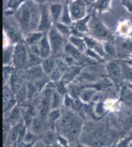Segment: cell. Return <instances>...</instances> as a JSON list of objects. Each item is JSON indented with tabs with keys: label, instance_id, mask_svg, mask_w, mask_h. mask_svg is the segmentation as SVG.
<instances>
[{
	"label": "cell",
	"instance_id": "obj_1",
	"mask_svg": "<svg viewBox=\"0 0 132 147\" xmlns=\"http://www.w3.org/2000/svg\"><path fill=\"white\" fill-rule=\"evenodd\" d=\"M32 18V1H24L15 13V19L23 32L30 31Z\"/></svg>",
	"mask_w": 132,
	"mask_h": 147
},
{
	"label": "cell",
	"instance_id": "obj_2",
	"mask_svg": "<svg viewBox=\"0 0 132 147\" xmlns=\"http://www.w3.org/2000/svg\"><path fill=\"white\" fill-rule=\"evenodd\" d=\"M29 57V47L25 41L15 45L13 64L15 69H20L27 65Z\"/></svg>",
	"mask_w": 132,
	"mask_h": 147
},
{
	"label": "cell",
	"instance_id": "obj_3",
	"mask_svg": "<svg viewBox=\"0 0 132 147\" xmlns=\"http://www.w3.org/2000/svg\"><path fill=\"white\" fill-rule=\"evenodd\" d=\"M3 23L4 31H5L7 36L12 45H16L17 43L23 41L21 33L23 31L17 22L16 23L12 20L4 19Z\"/></svg>",
	"mask_w": 132,
	"mask_h": 147
},
{
	"label": "cell",
	"instance_id": "obj_4",
	"mask_svg": "<svg viewBox=\"0 0 132 147\" xmlns=\"http://www.w3.org/2000/svg\"><path fill=\"white\" fill-rule=\"evenodd\" d=\"M49 43L53 54H57L61 48H64V36L57 31L55 27H52L47 32Z\"/></svg>",
	"mask_w": 132,
	"mask_h": 147
},
{
	"label": "cell",
	"instance_id": "obj_5",
	"mask_svg": "<svg viewBox=\"0 0 132 147\" xmlns=\"http://www.w3.org/2000/svg\"><path fill=\"white\" fill-rule=\"evenodd\" d=\"M68 8L73 22L83 19L87 15L86 13V3L84 1H73L68 4Z\"/></svg>",
	"mask_w": 132,
	"mask_h": 147
},
{
	"label": "cell",
	"instance_id": "obj_6",
	"mask_svg": "<svg viewBox=\"0 0 132 147\" xmlns=\"http://www.w3.org/2000/svg\"><path fill=\"white\" fill-rule=\"evenodd\" d=\"M41 21L37 31L48 32L52 28V17L50 13L49 8L47 5L42 4L40 5Z\"/></svg>",
	"mask_w": 132,
	"mask_h": 147
},
{
	"label": "cell",
	"instance_id": "obj_7",
	"mask_svg": "<svg viewBox=\"0 0 132 147\" xmlns=\"http://www.w3.org/2000/svg\"><path fill=\"white\" fill-rule=\"evenodd\" d=\"M90 30H91L94 38L97 40H105L110 36V32L108 29L102 22L97 19L93 20Z\"/></svg>",
	"mask_w": 132,
	"mask_h": 147
},
{
	"label": "cell",
	"instance_id": "obj_8",
	"mask_svg": "<svg viewBox=\"0 0 132 147\" xmlns=\"http://www.w3.org/2000/svg\"><path fill=\"white\" fill-rule=\"evenodd\" d=\"M83 38L85 40L86 45H87L88 49H90L97 53L102 58L106 57V55L105 54V50H104L103 44L102 43H101L98 40L94 38L87 36L85 35L84 36Z\"/></svg>",
	"mask_w": 132,
	"mask_h": 147
},
{
	"label": "cell",
	"instance_id": "obj_9",
	"mask_svg": "<svg viewBox=\"0 0 132 147\" xmlns=\"http://www.w3.org/2000/svg\"><path fill=\"white\" fill-rule=\"evenodd\" d=\"M117 51L122 55H132V41L131 39L118 38L116 40Z\"/></svg>",
	"mask_w": 132,
	"mask_h": 147
},
{
	"label": "cell",
	"instance_id": "obj_10",
	"mask_svg": "<svg viewBox=\"0 0 132 147\" xmlns=\"http://www.w3.org/2000/svg\"><path fill=\"white\" fill-rule=\"evenodd\" d=\"M79 119L73 113L70 112L66 113L61 118V128L66 133Z\"/></svg>",
	"mask_w": 132,
	"mask_h": 147
},
{
	"label": "cell",
	"instance_id": "obj_11",
	"mask_svg": "<svg viewBox=\"0 0 132 147\" xmlns=\"http://www.w3.org/2000/svg\"><path fill=\"white\" fill-rule=\"evenodd\" d=\"M40 50V57L43 59H46L50 57V55L52 53L51 47H50L49 38H48L47 33L45 32L41 41L38 44Z\"/></svg>",
	"mask_w": 132,
	"mask_h": 147
},
{
	"label": "cell",
	"instance_id": "obj_12",
	"mask_svg": "<svg viewBox=\"0 0 132 147\" xmlns=\"http://www.w3.org/2000/svg\"><path fill=\"white\" fill-rule=\"evenodd\" d=\"M90 20V14H88L83 19L75 22L72 25V28L76 31L83 34L90 31V27H88V23Z\"/></svg>",
	"mask_w": 132,
	"mask_h": 147
},
{
	"label": "cell",
	"instance_id": "obj_13",
	"mask_svg": "<svg viewBox=\"0 0 132 147\" xmlns=\"http://www.w3.org/2000/svg\"><path fill=\"white\" fill-rule=\"evenodd\" d=\"M106 70L111 77L114 79H119L123 75L120 63L117 61H112L106 65Z\"/></svg>",
	"mask_w": 132,
	"mask_h": 147
},
{
	"label": "cell",
	"instance_id": "obj_14",
	"mask_svg": "<svg viewBox=\"0 0 132 147\" xmlns=\"http://www.w3.org/2000/svg\"><path fill=\"white\" fill-rule=\"evenodd\" d=\"M45 32H40V31H34L30 32L27 33V36L25 38V42H26L28 46H31V45H37L41 41L43 36H44Z\"/></svg>",
	"mask_w": 132,
	"mask_h": 147
},
{
	"label": "cell",
	"instance_id": "obj_15",
	"mask_svg": "<svg viewBox=\"0 0 132 147\" xmlns=\"http://www.w3.org/2000/svg\"><path fill=\"white\" fill-rule=\"evenodd\" d=\"M23 82L24 79L22 76H20L16 72H14L12 75L11 78H10V85H11V88L14 95L23 86Z\"/></svg>",
	"mask_w": 132,
	"mask_h": 147
},
{
	"label": "cell",
	"instance_id": "obj_16",
	"mask_svg": "<svg viewBox=\"0 0 132 147\" xmlns=\"http://www.w3.org/2000/svg\"><path fill=\"white\" fill-rule=\"evenodd\" d=\"M68 42L73 45L76 49H78L81 53H85L88 49V47L83 37H79L71 35L68 38Z\"/></svg>",
	"mask_w": 132,
	"mask_h": 147
},
{
	"label": "cell",
	"instance_id": "obj_17",
	"mask_svg": "<svg viewBox=\"0 0 132 147\" xmlns=\"http://www.w3.org/2000/svg\"><path fill=\"white\" fill-rule=\"evenodd\" d=\"M14 49H15V45H9V46L4 48L3 51V66L11 65V63H13Z\"/></svg>",
	"mask_w": 132,
	"mask_h": 147
},
{
	"label": "cell",
	"instance_id": "obj_18",
	"mask_svg": "<svg viewBox=\"0 0 132 147\" xmlns=\"http://www.w3.org/2000/svg\"><path fill=\"white\" fill-rule=\"evenodd\" d=\"M63 8H64V6L60 3H53L50 5L49 7L50 13L52 20L55 23L59 22L63 14Z\"/></svg>",
	"mask_w": 132,
	"mask_h": 147
},
{
	"label": "cell",
	"instance_id": "obj_19",
	"mask_svg": "<svg viewBox=\"0 0 132 147\" xmlns=\"http://www.w3.org/2000/svg\"><path fill=\"white\" fill-rule=\"evenodd\" d=\"M9 115L7 117V124L10 126H14L17 125V123L18 122L21 115V109L17 106H16L11 112H9Z\"/></svg>",
	"mask_w": 132,
	"mask_h": 147
},
{
	"label": "cell",
	"instance_id": "obj_20",
	"mask_svg": "<svg viewBox=\"0 0 132 147\" xmlns=\"http://www.w3.org/2000/svg\"><path fill=\"white\" fill-rule=\"evenodd\" d=\"M63 52H64L66 56L72 57L75 60L79 59L81 56V53L79 51L76 49L73 45L69 42L65 44L64 48H63Z\"/></svg>",
	"mask_w": 132,
	"mask_h": 147
},
{
	"label": "cell",
	"instance_id": "obj_21",
	"mask_svg": "<svg viewBox=\"0 0 132 147\" xmlns=\"http://www.w3.org/2000/svg\"><path fill=\"white\" fill-rule=\"evenodd\" d=\"M41 66L44 73L49 75L52 72V71L56 67V61L50 58L43 59Z\"/></svg>",
	"mask_w": 132,
	"mask_h": 147
},
{
	"label": "cell",
	"instance_id": "obj_22",
	"mask_svg": "<svg viewBox=\"0 0 132 147\" xmlns=\"http://www.w3.org/2000/svg\"><path fill=\"white\" fill-rule=\"evenodd\" d=\"M43 59L39 56L34 55L31 53L29 49V57H28V67L29 68H32L37 65H41Z\"/></svg>",
	"mask_w": 132,
	"mask_h": 147
},
{
	"label": "cell",
	"instance_id": "obj_23",
	"mask_svg": "<svg viewBox=\"0 0 132 147\" xmlns=\"http://www.w3.org/2000/svg\"><path fill=\"white\" fill-rule=\"evenodd\" d=\"M61 24H63L65 25H67L68 26L72 25L73 24V21L71 18L69 8H68V5H65L64 8H63V14L61 17L59 22Z\"/></svg>",
	"mask_w": 132,
	"mask_h": 147
},
{
	"label": "cell",
	"instance_id": "obj_24",
	"mask_svg": "<svg viewBox=\"0 0 132 147\" xmlns=\"http://www.w3.org/2000/svg\"><path fill=\"white\" fill-rule=\"evenodd\" d=\"M122 74L125 79L132 82V66L124 61L120 62Z\"/></svg>",
	"mask_w": 132,
	"mask_h": 147
},
{
	"label": "cell",
	"instance_id": "obj_25",
	"mask_svg": "<svg viewBox=\"0 0 132 147\" xmlns=\"http://www.w3.org/2000/svg\"><path fill=\"white\" fill-rule=\"evenodd\" d=\"M43 73H44V71H43L41 65L29 68L28 69V74H29V75L36 80H39V78H41Z\"/></svg>",
	"mask_w": 132,
	"mask_h": 147
},
{
	"label": "cell",
	"instance_id": "obj_26",
	"mask_svg": "<svg viewBox=\"0 0 132 147\" xmlns=\"http://www.w3.org/2000/svg\"><path fill=\"white\" fill-rule=\"evenodd\" d=\"M27 97H28L27 86L23 85L15 94V99L17 104H21L26 100Z\"/></svg>",
	"mask_w": 132,
	"mask_h": 147
},
{
	"label": "cell",
	"instance_id": "obj_27",
	"mask_svg": "<svg viewBox=\"0 0 132 147\" xmlns=\"http://www.w3.org/2000/svg\"><path fill=\"white\" fill-rule=\"evenodd\" d=\"M96 90L93 89L85 90L81 92L80 95V100L83 102L88 103L90 102L95 95Z\"/></svg>",
	"mask_w": 132,
	"mask_h": 147
},
{
	"label": "cell",
	"instance_id": "obj_28",
	"mask_svg": "<svg viewBox=\"0 0 132 147\" xmlns=\"http://www.w3.org/2000/svg\"><path fill=\"white\" fill-rule=\"evenodd\" d=\"M55 28L63 36H67L68 38L72 35V29L67 25L61 24L60 22L55 23Z\"/></svg>",
	"mask_w": 132,
	"mask_h": 147
},
{
	"label": "cell",
	"instance_id": "obj_29",
	"mask_svg": "<svg viewBox=\"0 0 132 147\" xmlns=\"http://www.w3.org/2000/svg\"><path fill=\"white\" fill-rule=\"evenodd\" d=\"M61 102V95H60L56 90H54L50 100V110L58 109Z\"/></svg>",
	"mask_w": 132,
	"mask_h": 147
},
{
	"label": "cell",
	"instance_id": "obj_30",
	"mask_svg": "<svg viewBox=\"0 0 132 147\" xmlns=\"http://www.w3.org/2000/svg\"><path fill=\"white\" fill-rule=\"evenodd\" d=\"M103 44L106 55H108L110 57H115L117 54L116 47L108 41H104Z\"/></svg>",
	"mask_w": 132,
	"mask_h": 147
},
{
	"label": "cell",
	"instance_id": "obj_31",
	"mask_svg": "<svg viewBox=\"0 0 132 147\" xmlns=\"http://www.w3.org/2000/svg\"><path fill=\"white\" fill-rule=\"evenodd\" d=\"M15 98L14 93L12 92L11 87L9 86H4L3 90V104Z\"/></svg>",
	"mask_w": 132,
	"mask_h": 147
},
{
	"label": "cell",
	"instance_id": "obj_32",
	"mask_svg": "<svg viewBox=\"0 0 132 147\" xmlns=\"http://www.w3.org/2000/svg\"><path fill=\"white\" fill-rule=\"evenodd\" d=\"M49 79L51 82L54 83H57L61 80L63 77V73L60 71L58 68L55 67L52 71V72L49 75Z\"/></svg>",
	"mask_w": 132,
	"mask_h": 147
},
{
	"label": "cell",
	"instance_id": "obj_33",
	"mask_svg": "<svg viewBox=\"0 0 132 147\" xmlns=\"http://www.w3.org/2000/svg\"><path fill=\"white\" fill-rule=\"evenodd\" d=\"M57 136H55L53 131H48L45 134L44 138L45 142L47 144V146L52 145V144L56 143V142L57 141Z\"/></svg>",
	"mask_w": 132,
	"mask_h": 147
},
{
	"label": "cell",
	"instance_id": "obj_34",
	"mask_svg": "<svg viewBox=\"0 0 132 147\" xmlns=\"http://www.w3.org/2000/svg\"><path fill=\"white\" fill-rule=\"evenodd\" d=\"M56 67L59 69L63 73V75L69 71L70 68L68 64L65 62V60L61 58H59L56 60Z\"/></svg>",
	"mask_w": 132,
	"mask_h": 147
},
{
	"label": "cell",
	"instance_id": "obj_35",
	"mask_svg": "<svg viewBox=\"0 0 132 147\" xmlns=\"http://www.w3.org/2000/svg\"><path fill=\"white\" fill-rule=\"evenodd\" d=\"M17 102L16 99H12L11 100L9 101L6 103L3 104V113H9L13 110V109L16 107V105H17Z\"/></svg>",
	"mask_w": 132,
	"mask_h": 147
},
{
	"label": "cell",
	"instance_id": "obj_36",
	"mask_svg": "<svg viewBox=\"0 0 132 147\" xmlns=\"http://www.w3.org/2000/svg\"><path fill=\"white\" fill-rule=\"evenodd\" d=\"M14 68L11 66V65H7V66H3V84L5 82L7 81L8 79L11 78L12 75L14 73Z\"/></svg>",
	"mask_w": 132,
	"mask_h": 147
},
{
	"label": "cell",
	"instance_id": "obj_37",
	"mask_svg": "<svg viewBox=\"0 0 132 147\" xmlns=\"http://www.w3.org/2000/svg\"><path fill=\"white\" fill-rule=\"evenodd\" d=\"M49 120L52 123H55L59 119L61 118V113L59 109H55V110H52L50 111L48 115Z\"/></svg>",
	"mask_w": 132,
	"mask_h": 147
},
{
	"label": "cell",
	"instance_id": "obj_38",
	"mask_svg": "<svg viewBox=\"0 0 132 147\" xmlns=\"http://www.w3.org/2000/svg\"><path fill=\"white\" fill-rule=\"evenodd\" d=\"M109 1H97L96 3L93 4L95 8L98 10V11L99 12V14H101L103 11H105L108 7L109 5Z\"/></svg>",
	"mask_w": 132,
	"mask_h": 147
},
{
	"label": "cell",
	"instance_id": "obj_39",
	"mask_svg": "<svg viewBox=\"0 0 132 147\" xmlns=\"http://www.w3.org/2000/svg\"><path fill=\"white\" fill-rule=\"evenodd\" d=\"M37 136H35L32 132H30V131L28 130L27 132L25 135V137L23 140V143H35L37 141Z\"/></svg>",
	"mask_w": 132,
	"mask_h": 147
},
{
	"label": "cell",
	"instance_id": "obj_40",
	"mask_svg": "<svg viewBox=\"0 0 132 147\" xmlns=\"http://www.w3.org/2000/svg\"><path fill=\"white\" fill-rule=\"evenodd\" d=\"M73 97L72 96L67 93L64 95V98H63V104L66 108H72L73 105Z\"/></svg>",
	"mask_w": 132,
	"mask_h": 147
},
{
	"label": "cell",
	"instance_id": "obj_41",
	"mask_svg": "<svg viewBox=\"0 0 132 147\" xmlns=\"http://www.w3.org/2000/svg\"><path fill=\"white\" fill-rule=\"evenodd\" d=\"M122 99L125 101H129L132 99V92L128 88H124L121 92Z\"/></svg>",
	"mask_w": 132,
	"mask_h": 147
},
{
	"label": "cell",
	"instance_id": "obj_42",
	"mask_svg": "<svg viewBox=\"0 0 132 147\" xmlns=\"http://www.w3.org/2000/svg\"><path fill=\"white\" fill-rule=\"evenodd\" d=\"M56 91L59 93L60 95H65L67 93V89L65 87V84L63 83L61 81L57 82L56 84Z\"/></svg>",
	"mask_w": 132,
	"mask_h": 147
},
{
	"label": "cell",
	"instance_id": "obj_43",
	"mask_svg": "<svg viewBox=\"0 0 132 147\" xmlns=\"http://www.w3.org/2000/svg\"><path fill=\"white\" fill-rule=\"evenodd\" d=\"M85 54L87 55L88 57H90L91 58H93V59L96 60H99V61H101V60H102L103 59V58L100 57L97 53H95V51H93L91 50L90 49H88L87 51L85 52Z\"/></svg>",
	"mask_w": 132,
	"mask_h": 147
},
{
	"label": "cell",
	"instance_id": "obj_44",
	"mask_svg": "<svg viewBox=\"0 0 132 147\" xmlns=\"http://www.w3.org/2000/svg\"><path fill=\"white\" fill-rule=\"evenodd\" d=\"M37 88L35 84L32 83H29L27 86L28 91V98H32L34 96V93L37 92Z\"/></svg>",
	"mask_w": 132,
	"mask_h": 147
},
{
	"label": "cell",
	"instance_id": "obj_45",
	"mask_svg": "<svg viewBox=\"0 0 132 147\" xmlns=\"http://www.w3.org/2000/svg\"><path fill=\"white\" fill-rule=\"evenodd\" d=\"M24 1H10L9 3V7L14 11H16L17 9L19 8V7L21 5V4L23 3Z\"/></svg>",
	"mask_w": 132,
	"mask_h": 147
},
{
	"label": "cell",
	"instance_id": "obj_46",
	"mask_svg": "<svg viewBox=\"0 0 132 147\" xmlns=\"http://www.w3.org/2000/svg\"><path fill=\"white\" fill-rule=\"evenodd\" d=\"M57 140L61 146H62L63 147H68V139L64 138V137L61 136H57Z\"/></svg>",
	"mask_w": 132,
	"mask_h": 147
},
{
	"label": "cell",
	"instance_id": "obj_47",
	"mask_svg": "<svg viewBox=\"0 0 132 147\" xmlns=\"http://www.w3.org/2000/svg\"><path fill=\"white\" fill-rule=\"evenodd\" d=\"M95 113L99 115H101L105 112V107L102 103H98L95 108Z\"/></svg>",
	"mask_w": 132,
	"mask_h": 147
},
{
	"label": "cell",
	"instance_id": "obj_48",
	"mask_svg": "<svg viewBox=\"0 0 132 147\" xmlns=\"http://www.w3.org/2000/svg\"><path fill=\"white\" fill-rule=\"evenodd\" d=\"M123 5L128 10V11L132 13V1H122Z\"/></svg>",
	"mask_w": 132,
	"mask_h": 147
},
{
	"label": "cell",
	"instance_id": "obj_49",
	"mask_svg": "<svg viewBox=\"0 0 132 147\" xmlns=\"http://www.w3.org/2000/svg\"><path fill=\"white\" fill-rule=\"evenodd\" d=\"M120 31L123 34L128 33V32H129V25L128 24H126V23H124V24L122 25L120 27Z\"/></svg>",
	"mask_w": 132,
	"mask_h": 147
},
{
	"label": "cell",
	"instance_id": "obj_50",
	"mask_svg": "<svg viewBox=\"0 0 132 147\" xmlns=\"http://www.w3.org/2000/svg\"><path fill=\"white\" fill-rule=\"evenodd\" d=\"M126 126L128 128L132 127V115H131L128 118V119L126 122Z\"/></svg>",
	"mask_w": 132,
	"mask_h": 147
},
{
	"label": "cell",
	"instance_id": "obj_51",
	"mask_svg": "<svg viewBox=\"0 0 132 147\" xmlns=\"http://www.w3.org/2000/svg\"><path fill=\"white\" fill-rule=\"evenodd\" d=\"M77 147H89L88 146H85V145H83V144H78L77 145Z\"/></svg>",
	"mask_w": 132,
	"mask_h": 147
},
{
	"label": "cell",
	"instance_id": "obj_52",
	"mask_svg": "<svg viewBox=\"0 0 132 147\" xmlns=\"http://www.w3.org/2000/svg\"><path fill=\"white\" fill-rule=\"evenodd\" d=\"M129 147H132V139L130 141V143H129Z\"/></svg>",
	"mask_w": 132,
	"mask_h": 147
},
{
	"label": "cell",
	"instance_id": "obj_53",
	"mask_svg": "<svg viewBox=\"0 0 132 147\" xmlns=\"http://www.w3.org/2000/svg\"><path fill=\"white\" fill-rule=\"evenodd\" d=\"M129 57H130V58H132V55H131L130 56H129Z\"/></svg>",
	"mask_w": 132,
	"mask_h": 147
},
{
	"label": "cell",
	"instance_id": "obj_54",
	"mask_svg": "<svg viewBox=\"0 0 132 147\" xmlns=\"http://www.w3.org/2000/svg\"><path fill=\"white\" fill-rule=\"evenodd\" d=\"M131 41H132V35H131Z\"/></svg>",
	"mask_w": 132,
	"mask_h": 147
},
{
	"label": "cell",
	"instance_id": "obj_55",
	"mask_svg": "<svg viewBox=\"0 0 132 147\" xmlns=\"http://www.w3.org/2000/svg\"><path fill=\"white\" fill-rule=\"evenodd\" d=\"M9 147H10V146H9Z\"/></svg>",
	"mask_w": 132,
	"mask_h": 147
}]
</instances>
